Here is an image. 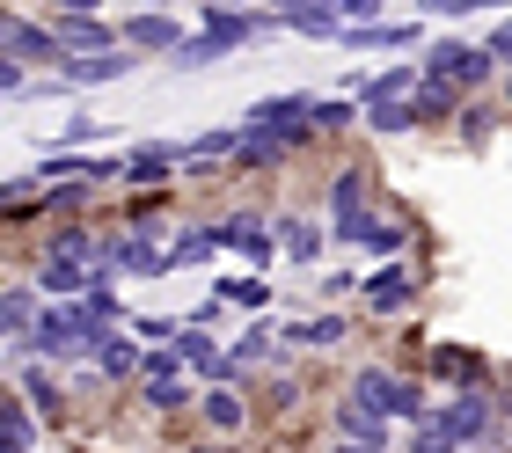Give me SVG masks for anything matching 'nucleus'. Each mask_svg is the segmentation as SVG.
I'll use <instances>...</instances> for the list:
<instances>
[{
	"mask_svg": "<svg viewBox=\"0 0 512 453\" xmlns=\"http://www.w3.org/2000/svg\"><path fill=\"white\" fill-rule=\"evenodd\" d=\"M278 344H286V351H337V344H352V315H308V322H278Z\"/></svg>",
	"mask_w": 512,
	"mask_h": 453,
	"instance_id": "obj_20",
	"label": "nucleus"
},
{
	"mask_svg": "<svg viewBox=\"0 0 512 453\" xmlns=\"http://www.w3.org/2000/svg\"><path fill=\"white\" fill-rule=\"evenodd\" d=\"M359 132H374V139H410V110L403 103H359Z\"/></svg>",
	"mask_w": 512,
	"mask_h": 453,
	"instance_id": "obj_34",
	"label": "nucleus"
},
{
	"mask_svg": "<svg viewBox=\"0 0 512 453\" xmlns=\"http://www.w3.org/2000/svg\"><path fill=\"white\" fill-rule=\"evenodd\" d=\"M425 424H439L447 432V446H491L498 439V424H505V388L498 380H476V388H454V395H439Z\"/></svg>",
	"mask_w": 512,
	"mask_h": 453,
	"instance_id": "obj_2",
	"label": "nucleus"
},
{
	"mask_svg": "<svg viewBox=\"0 0 512 453\" xmlns=\"http://www.w3.org/2000/svg\"><path fill=\"white\" fill-rule=\"evenodd\" d=\"M417 373H425V388H447V395H454V388H476V380H491V359H483V351H461V344H432Z\"/></svg>",
	"mask_w": 512,
	"mask_h": 453,
	"instance_id": "obj_14",
	"label": "nucleus"
},
{
	"mask_svg": "<svg viewBox=\"0 0 512 453\" xmlns=\"http://www.w3.org/2000/svg\"><path fill=\"white\" fill-rule=\"evenodd\" d=\"M483 52H491V66H498V74H512V15H498V30L483 37Z\"/></svg>",
	"mask_w": 512,
	"mask_h": 453,
	"instance_id": "obj_40",
	"label": "nucleus"
},
{
	"mask_svg": "<svg viewBox=\"0 0 512 453\" xmlns=\"http://www.w3.org/2000/svg\"><path fill=\"white\" fill-rule=\"evenodd\" d=\"M139 66H147V59H139V52H125V44H118V52H96V59H66L52 81H66V95H74V88H110V81L139 74Z\"/></svg>",
	"mask_w": 512,
	"mask_h": 453,
	"instance_id": "obj_18",
	"label": "nucleus"
},
{
	"mask_svg": "<svg viewBox=\"0 0 512 453\" xmlns=\"http://www.w3.org/2000/svg\"><path fill=\"white\" fill-rule=\"evenodd\" d=\"M52 15H103V0H44Z\"/></svg>",
	"mask_w": 512,
	"mask_h": 453,
	"instance_id": "obj_44",
	"label": "nucleus"
},
{
	"mask_svg": "<svg viewBox=\"0 0 512 453\" xmlns=\"http://www.w3.org/2000/svg\"><path fill=\"white\" fill-rule=\"evenodd\" d=\"M139 402H147V417H191L198 380H139Z\"/></svg>",
	"mask_w": 512,
	"mask_h": 453,
	"instance_id": "obj_29",
	"label": "nucleus"
},
{
	"mask_svg": "<svg viewBox=\"0 0 512 453\" xmlns=\"http://www.w3.org/2000/svg\"><path fill=\"white\" fill-rule=\"evenodd\" d=\"M0 453H30V446H22L15 432H0Z\"/></svg>",
	"mask_w": 512,
	"mask_h": 453,
	"instance_id": "obj_49",
	"label": "nucleus"
},
{
	"mask_svg": "<svg viewBox=\"0 0 512 453\" xmlns=\"http://www.w3.org/2000/svg\"><path fill=\"white\" fill-rule=\"evenodd\" d=\"M308 132H315V139L359 132V103H352V95H315V103H308Z\"/></svg>",
	"mask_w": 512,
	"mask_h": 453,
	"instance_id": "obj_28",
	"label": "nucleus"
},
{
	"mask_svg": "<svg viewBox=\"0 0 512 453\" xmlns=\"http://www.w3.org/2000/svg\"><path fill=\"white\" fill-rule=\"evenodd\" d=\"M139 380H191V373H183L176 344H139ZM139 380H132V388H139Z\"/></svg>",
	"mask_w": 512,
	"mask_h": 453,
	"instance_id": "obj_35",
	"label": "nucleus"
},
{
	"mask_svg": "<svg viewBox=\"0 0 512 453\" xmlns=\"http://www.w3.org/2000/svg\"><path fill=\"white\" fill-rule=\"evenodd\" d=\"M59 37L66 59H96V52H118V15H44Z\"/></svg>",
	"mask_w": 512,
	"mask_h": 453,
	"instance_id": "obj_13",
	"label": "nucleus"
},
{
	"mask_svg": "<svg viewBox=\"0 0 512 453\" xmlns=\"http://www.w3.org/2000/svg\"><path fill=\"white\" fill-rule=\"evenodd\" d=\"M198 8H256V0H198Z\"/></svg>",
	"mask_w": 512,
	"mask_h": 453,
	"instance_id": "obj_50",
	"label": "nucleus"
},
{
	"mask_svg": "<svg viewBox=\"0 0 512 453\" xmlns=\"http://www.w3.org/2000/svg\"><path fill=\"white\" fill-rule=\"evenodd\" d=\"M330 439H344V446H374V453H395V424L337 395V402H330Z\"/></svg>",
	"mask_w": 512,
	"mask_h": 453,
	"instance_id": "obj_17",
	"label": "nucleus"
},
{
	"mask_svg": "<svg viewBox=\"0 0 512 453\" xmlns=\"http://www.w3.org/2000/svg\"><path fill=\"white\" fill-rule=\"evenodd\" d=\"M242 147V125H213V132H191L176 139V176H205V169H227Z\"/></svg>",
	"mask_w": 512,
	"mask_h": 453,
	"instance_id": "obj_15",
	"label": "nucleus"
},
{
	"mask_svg": "<svg viewBox=\"0 0 512 453\" xmlns=\"http://www.w3.org/2000/svg\"><path fill=\"white\" fill-rule=\"evenodd\" d=\"M125 329H132L139 344H176V329H183V322H176V315H132Z\"/></svg>",
	"mask_w": 512,
	"mask_h": 453,
	"instance_id": "obj_38",
	"label": "nucleus"
},
{
	"mask_svg": "<svg viewBox=\"0 0 512 453\" xmlns=\"http://www.w3.org/2000/svg\"><path fill=\"white\" fill-rule=\"evenodd\" d=\"M37 256H66V264L96 271V256H103V227H96V220H44Z\"/></svg>",
	"mask_w": 512,
	"mask_h": 453,
	"instance_id": "obj_16",
	"label": "nucleus"
},
{
	"mask_svg": "<svg viewBox=\"0 0 512 453\" xmlns=\"http://www.w3.org/2000/svg\"><path fill=\"white\" fill-rule=\"evenodd\" d=\"M278 249H286L293 264H322V256H330V227H322L315 212H293V220H278Z\"/></svg>",
	"mask_w": 512,
	"mask_h": 453,
	"instance_id": "obj_23",
	"label": "nucleus"
},
{
	"mask_svg": "<svg viewBox=\"0 0 512 453\" xmlns=\"http://www.w3.org/2000/svg\"><path fill=\"white\" fill-rule=\"evenodd\" d=\"M381 198H388V190L374 183V169H366V161H344V169H330V183H322V227H330V249L352 242V227H359Z\"/></svg>",
	"mask_w": 512,
	"mask_h": 453,
	"instance_id": "obj_3",
	"label": "nucleus"
},
{
	"mask_svg": "<svg viewBox=\"0 0 512 453\" xmlns=\"http://www.w3.org/2000/svg\"><path fill=\"white\" fill-rule=\"evenodd\" d=\"M22 88H30V74H22V66L0 52V103H22Z\"/></svg>",
	"mask_w": 512,
	"mask_h": 453,
	"instance_id": "obj_43",
	"label": "nucleus"
},
{
	"mask_svg": "<svg viewBox=\"0 0 512 453\" xmlns=\"http://www.w3.org/2000/svg\"><path fill=\"white\" fill-rule=\"evenodd\" d=\"M308 103H315V95H264V103H249L242 125L278 132V139H286V147L300 154V147H315V132H308Z\"/></svg>",
	"mask_w": 512,
	"mask_h": 453,
	"instance_id": "obj_12",
	"label": "nucleus"
},
{
	"mask_svg": "<svg viewBox=\"0 0 512 453\" xmlns=\"http://www.w3.org/2000/svg\"><path fill=\"white\" fill-rule=\"evenodd\" d=\"M278 22H286L293 37H308V44H337V30H344L330 0H308V8H293V15H278Z\"/></svg>",
	"mask_w": 512,
	"mask_h": 453,
	"instance_id": "obj_30",
	"label": "nucleus"
},
{
	"mask_svg": "<svg viewBox=\"0 0 512 453\" xmlns=\"http://www.w3.org/2000/svg\"><path fill=\"white\" fill-rule=\"evenodd\" d=\"M213 300L220 307H271V285L256 271H227V278H213Z\"/></svg>",
	"mask_w": 512,
	"mask_h": 453,
	"instance_id": "obj_33",
	"label": "nucleus"
},
{
	"mask_svg": "<svg viewBox=\"0 0 512 453\" xmlns=\"http://www.w3.org/2000/svg\"><path fill=\"white\" fill-rule=\"evenodd\" d=\"M183 453H235V439H213V432H198V439L183 446Z\"/></svg>",
	"mask_w": 512,
	"mask_h": 453,
	"instance_id": "obj_45",
	"label": "nucleus"
},
{
	"mask_svg": "<svg viewBox=\"0 0 512 453\" xmlns=\"http://www.w3.org/2000/svg\"><path fill=\"white\" fill-rule=\"evenodd\" d=\"M132 8H169V0H132Z\"/></svg>",
	"mask_w": 512,
	"mask_h": 453,
	"instance_id": "obj_53",
	"label": "nucleus"
},
{
	"mask_svg": "<svg viewBox=\"0 0 512 453\" xmlns=\"http://www.w3.org/2000/svg\"><path fill=\"white\" fill-rule=\"evenodd\" d=\"M454 8V0H417V15H447Z\"/></svg>",
	"mask_w": 512,
	"mask_h": 453,
	"instance_id": "obj_48",
	"label": "nucleus"
},
{
	"mask_svg": "<svg viewBox=\"0 0 512 453\" xmlns=\"http://www.w3.org/2000/svg\"><path fill=\"white\" fill-rule=\"evenodd\" d=\"M191 417H198V432H213V439H242L249 424H256V395H249V380H220V388H198Z\"/></svg>",
	"mask_w": 512,
	"mask_h": 453,
	"instance_id": "obj_6",
	"label": "nucleus"
},
{
	"mask_svg": "<svg viewBox=\"0 0 512 453\" xmlns=\"http://www.w3.org/2000/svg\"><path fill=\"white\" fill-rule=\"evenodd\" d=\"M183 37H191V22H183V15H169V8L118 15V44H125V52H139V59H169Z\"/></svg>",
	"mask_w": 512,
	"mask_h": 453,
	"instance_id": "obj_9",
	"label": "nucleus"
},
{
	"mask_svg": "<svg viewBox=\"0 0 512 453\" xmlns=\"http://www.w3.org/2000/svg\"><path fill=\"white\" fill-rule=\"evenodd\" d=\"M410 88H417V59H388V66H366L359 103H410Z\"/></svg>",
	"mask_w": 512,
	"mask_h": 453,
	"instance_id": "obj_26",
	"label": "nucleus"
},
{
	"mask_svg": "<svg viewBox=\"0 0 512 453\" xmlns=\"http://www.w3.org/2000/svg\"><path fill=\"white\" fill-rule=\"evenodd\" d=\"M330 453H374V446H344V439H330Z\"/></svg>",
	"mask_w": 512,
	"mask_h": 453,
	"instance_id": "obj_51",
	"label": "nucleus"
},
{
	"mask_svg": "<svg viewBox=\"0 0 512 453\" xmlns=\"http://www.w3.org/2000/svg\"><path fill=\"white\" fill-rule=\"evenodd\" d=\"M403 453H454V446H447V432H439V424H410Z\"/></svg>",
	"mask_w": 512,
	"mask_h": 453,
	"instance_id": "obj_41",
	"label": "nucleus"
},
{
	"mask_svg": "<svg viewBox=\"0 0 512 453\" xmlns=\"http://www.w3.org/2000/svg\"><path fill=\"white\" fill-rule=\"evenodd\" d=\"M461 59H469V37H454V30H439V37L417 44V74H425V81H447V88H454Z\"/></svg>",
	"mask_w": 512,
	"mask_h": 453,
	"instance_id": "obj_25",
	"label": "nucleus"
},
{
	"mask_svg": "<svg viewBox=\"0 0 512 453\" xmlns=\"http://www.w3.org/2000/svg\"><path fill=\"white\" fill-rule=\"evenodd\" d=\"M125 183L132 190H169L176 183V139H139V147H125Z\"/></svg>",
	"mask_w": 512,
	"mask_h": 453,
	"instance_id": "obj_19",
	"label": "nucleus"
},
{
	"mask_svg": "<svg viewBox=\"0 0 512 453\" xmlns=\"http://www.w3.org/2000/svg\"><path fill=\"white\" fill-rule=\"evenodd\" d=\"M286 139L278 132H256V125H242V147H235V161H227V169L235 176H271V169H286Z\"/></svg>",
	"mask_w": 512,
	"mask_h": 453,
	"instance_id": "obj_22",
	"label": "nucleus"
},
{
	"mask_svg": "<svg viewBox=\"0 0 512 453\" xmlns=\"http://www.w3.org/2000/svg\"><path fill=\"white\" fill-rule=\"evenodd\" d=\"M505 125V110H498V95H461V110H454V132H461V147H491V132Z\"/></svg>",
	"mask_w": 512,
	"mask_h": 453,
	"instance_id": "obj_27",
	"label": "nucleus"
},
{
	"mask_svg": "<svg viewBox=\"0 0 512 453\" xmlns=\"http://www.w3.org/2000/svg\"><path fill=\"white\" fill-rule=\"evenodd\" d=\"M344 402H359V410H374V417H388V424H425V410H432V388H425V373L417 366H395V359H366V366H352V380H344Z\"/></svg>",
	"mask_w": 512,
	"mask_h": 453,
	"instance_id": "obj_1",
	"label": "nucleus"
},
{
	"mask_svg": "<svg viewBox=\"0 0 512 453\" xmlns=\"http://www.w3.org/2000/svg\"><path fill=\"white\" fill-rule=\"evenodd\" d=\"M30 322H37V293H30V278H22V285H8V293H0V344H15Z\"/></svg>",
	"mask_w": 512,
	"mask_h": 453,
	"instance_id": "obj_32",
	"label": "nucleus"
},
{
	"mask_svg": "<svg viewBox=\"0 0 512 453\" xmlns=\"http://www.w3.org/2000/svg\"><path fill=\"white\" fill-rule=\"evenodd\" d=\"M81 373L96 380V388H132V380H139V337H132V329L96 337V344H88V359H81Z\"/></svg>",
	"mask_w": 512,
	"mask_h": 453,
	"instance_id": "obj_11",
	"label": "nucleus"
},
{
	"mask_svg": "<svg viewBox=\"0 0 512 453\" xmlns=\"http://www.w3.org/2000/svg\"><path fill=\"white\" fill-rule=\"evenodd\" d=\"M169 198H176V190H139V198L125 205V227H147V234H161V220H169Z\"/></svg>",
	"mask_w": 512,
	"mask_h": 453,
	"instance_id": "obj_37",
	"label": "nucleus"
},
{
	"mask_svg": "<svg viewBox=\"0 0 512 453\" xmlns=\"http://www.w3.org/2000/svg\"><path fill=\"white\" fill-rule=\"evenodd\" d=\"M8 388L30 402V417L44 424V432H59L66 410H74V402H66V388H59V366H44V359H15V380H8Z\"/></svg>",
	"mask_w": 512,
	"mask_h": 453,
	"instance_id": "obj_10",
	"label": "nucleus"
},
{
	"mask_svg": "<svg viewBox=\"0 0 512 453\" xmlns=\"http://www.w3.org/2000/svg\"><path fill=\"white\" fill-rule=\"evenodd\" d=\"M425 15H388V22H352V30H337L344 52H388V59H417V44H425Z\"/></svg>",
	"mask_w": 512,
	"mask_h": 453,
	"instance_id": "obj_8",
	"label": "nucleus"
},
{
	"mask_svg": "<svg viewBox=\"0 0 512 453\" xmlns=\"http://www.w3.org/2000/svg\"><path fill=\"white\" fill-rule=\"evenodd\" d=\"M220 315H227V307H220L213 293H205V300H191V307H183L176 322H183V329H205V337H220Z\"/></svg>",
	"mask_w": 512,
	"mask_h": 453,
	"instance_id": "obj_39",
	"label": "nucleus"
},
{
	"mask_svg": "<svg viewBox=\"0 0 512 453\" xmlns=\"http://www.w3.org/2000/svg\"><path fill=\"white\" fill-rule=\"evenodd\" d=\"M0 52H8L22 74H59L66 52H59V37H52V22H37V15H15V8H0Z\"/></svg>",
	"mask_w": 512,
	"mask_h": 453,
	"instance_id": "obj_5",
	"label": "nucleus"
},
{
	"mask_svg": "<svg viewBox=\"0 0 512 453\" xmlns=\"http://www.w3.org/2000/svg\"><path fill=\"white\" fill-rule=\"evenodd\" d=\"M359 300H366L374 322H395V315H410V307L425 300V271H417L410 256H403V264H381L374 278H359Z\"/></svg>",
	"mask_w": 512,
	"mask_h": 453,
	"instance_id": "obj_7",
	"label": "nucleus"
},
{
	"mask_svg": "<svg viewBox=\"0 0 512 453\" xmlns=\"http://www.w3.org/2000/svg\"><path fill=\"white\" fill-rule=\"evenodd\" d=\"M410 125L417 132H439V125H454V110H461V95L447 88V81H425V74H417V88H410Z\"/></svg>",
	"mask_w": 512,
	"mask_h": 453,
	"instance_id": "obj_21",
	"label": "nucleus"
},
{
	"mask_svg": "<svg viewBox=\"0 0 512 453\" xmlns=\"http://www.w3.org/2000/svg\"><path fill=\"white\" fill-rule=\"evenodd\" d=\"M0 432H15L22 446H37V432H44V424L30 417V402H22L15 388H0Z\"/></svg>",
	"mask_w": 512,
	"mask_h": 453,
	"instance_id": "obj_36",
	"label": "nucleus"
},
{
	"mask_svg": "<svg viewBox=\"0 0 512 453\" xmlns=\"http://www.w3.org/2000/svg\"><path fill=\"white\" fill-rule=\"evenodd\" d=\"M256 8H271V15H293V8H308V0H256Z\"/></svg>",
	"mask_w": 512,
	"mask_h": 453,
	"instance_id": "obj_46",
	"label": "nucleus"
},
{
	"mask_svg": "<svg viewBox=\"0 0 512 453\" xmlns=\"http://www.w3.org/2000/svg\"><path fill=\"white\" fill-rule=\"evenodd\" d=\"M491 95H498V110H512V74H498V88H491Z\"/></svg>",
	"mask_w": 512,
	"mask_h": 453,
	"instance_id": "obj_47",
	"label": "nucleus"
},
{
	"mask_svg": "<svg viewBox=\"0 0 512 453\" xmlns=\"http://www.w3.org/2000/svg\"><path fill=\"white\" fill-rule=\"evenodd\" d=\"M213 256H220V249H213V227H176V234H169V278L191 271V264H213Z\"/></svg>",
	"mask_w": 512,
	"mask_h": 453,
	"instance_id": "obj_31",
	"label": "nucleus"
},
{
	"mask_svg": "<svg viewBox=\"0 0 512 453\" xmlns=\"http://www.w3.org/2000/svg\"><path fill=\"white\" fill-rule=\"evenodd\" d=\"M454 453H498V446H454Z\"/></svg>",
	"mask_w": 512,
	"mask_h": 453,
	"instance_id": "obj_52",
	"label": "nucleus"
},
{
	"mask_svg": "<svg viewBox=\"0 0 512 453\" xmlns=\"http://www.w3.org/2000/svg\"><path fill=\"white\" fill-rule=\"evenodd\" d=\"M344 249H366L374 264H403L410 249H425V227L403 220V212H388V198H381V205L352 227V242H344Z\"/></svg>",
	"mask_w": 512,
	"mask_h": 453,
	"instance_id": "obj_4",
	"label": "nucleus"
},
{
	"mask_svg": "<svg viewBox=\"0 0 512 453\" xmlns=\"http://www.w3.org/2000/svg\"><path fill=\"white\" fill-rule=\"evenodd\" d=\"M30 293L37 300H74V293H88V271L66 264V256H37L30 264Z\"/></svg>",
	"mask_w": 512,
	"mask_h": 453,
	"instance_id": "obj_24",
	"label": "nucleus"
},
{
	"mask_svg": "<svg viewBox=\"0 0 512 453\" xmlns=\"http://www.w3.org/2000/svg\"><path fill=\"white\" fill-rule=\"evenodd\" d=\"M330 8H337V22H344V30H352V22H374V15L388 8V0H330Z\"/></svg>",
	"mask_w": 512,
	"mask_h": 453,
	"instance_id": "obj_42",
	"label": "nucleus"
}]
</instances>
